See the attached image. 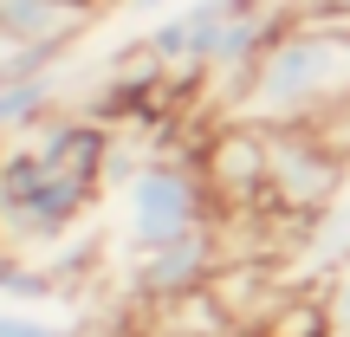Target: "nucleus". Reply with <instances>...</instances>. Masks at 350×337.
Wrapping results in <instances>:
<instances>
[{
  "label": "nucleus",
  "instance_id": "nucleus-1",
  "mask_svg": "<svg viewBox=\"0 0 350 337\" xmlns=\"http://www.w3.org/2000/svg\"><path fill=\"white\" fill-rule=\"evenodd\" d=\"M234 98V124L292 130V124H325L350 111V20L331 13H292V26L260 52Z\"/></svg>",
  "mask_w": 350,
  "mask_h": 337
},
{
  "label": "nucleus",
  "instance_id": "nucleus-2",
  "mask_svg": "<svg viewBox=\"0 0 350 337\" xmlns=\"http://www.w3.org/2000/svg\"><path fill=\"white\" fill-rule=\"evenodd\" d=\"M91 201H98V182L46 169L26 137L7 143V156H0V240H7V247L26 253V247L65 240L91 214Z\"/></svg>",
  "mask_w": 350,
  "mask_h": 337
},
{
  "label": "nucleus",
  "instance_id": "nucleus-3",
  "mask_svg": "<svg viewBox=\"0 0 350 337\" xmlns=\"http://www.w3.org/2000/svg\"><path fill=\"white\" fill-rule=\"evenodd\" d=\"M214 214V188L208 175L182 156H150L124 175V195H117V240L130 253H150V247H169V240L208 227Z\"/></svg>",
  "mask_w": 350,
  "mask_h": 337
},
{
  "label": "nucleus",
  "instance_id": "nucleus-4",
  "mask_svg": "<svg viewBox=\"0 0 350 337\" xmlns=\"http://www.w3.org/2000/svg\"><path fill=\"white\" fill-rule=\"evenodd\" d=\"M344 163H350V150H338L318 124L266 130V201L305 227L331 195H338Z\"/></svg>",
  "mask_w": 350,
  "mask_h": 337
},
{
  "label": "nucleus",
  "instance_id": "nucleus-5",
  "mask_svg": "<svg viewBox=\"0 0 350 337\" xmlns=\"http://www.w3.org/2000/svg\"><path fill=\"white\" fill-rule=\"evenodd\" d=\"M214 273H221V240H214V227H195V234L169 240V247L137 253L130 292L137 299H156V305H175V299H195Z\"/></svg>",
  "mask_w": 350,
  "mask_h": 337
},
{
  "label": "nucleus",
  "instance_id": "nucleus-6",
  "mask_svg": "<svg viewBox=\"0 0 350 337\" xmlns=\"http://www.w3.org/2000/svg\"><path fill=\"white\" fill-rule=\"evenodd\" d=\"M227 20H234V0H188V7L150 20L143 33V52H150L163 72H188V78H208V59L221 46Z\"/></svg>",
  "mask_w": 350,
  "mask_h": 337
},
{
  "label": "nucleus",
  "instance_id": "nucleus-7",
  "mask_svg": "<svg viewBox=\"0 0 350 337\" xmlns=\"http://www.w3.org/2000/svg\"><path fill=\"white\" fill-rule=\"evenodd\" d=\"M201 175H208L214 201H266V130L260 124L221 130L208 163H201Z\"/></svg>",
  "mask_w": 350,
  "mask_h": 337
},
{
  "label": "nucleus",
  "instance_id": "nucleus-8",
  "mask_svg": "<svg viewBox=\"0 0 350 337\" xmlns=\"http://www.w3.org/2000/svg\"><path fill=\"white\" fill-rule=\"evenodd\" d=\"M299 273H344L350 266V163H344V182H338V195L325 201V208L305 221V240H299Z\"/></svg>",
  "mask_w": 350,
  "mask_h": 337
},
{
  "label": "nucleus",
  "instance_id": "nucleus-9",
  "mask_svg": "<svg viewBox=\"0 0 350 337\" xmlns=\"http://www.w3.org/2000/svg\"><path fill=\"white\" fill-rule=\"evenodd\" d=\"M59 72H39V78H7L0 72V137H26L39 130L52 111H59Z\"/></svg>",
  "mask_w": 350,
  "mask_h": 337
},
{
  "label": "nucleus",
  "instance_id": "nucleus-10",
  "mask_svg": "<svg viewBox=\"0 0 350 337\" xmlns=\"http://www.w3.org/2000/svg\"><path fill=\"white\" fill-rule=\"evenodd\" d=\"M0 337H78L72 325H52V318L26 312V305H0Z\"/></svg>",
  "mask_w": 350,
  "mask_h": 337
},
{
  "label": "nucleus",
  "instance_id": "nucleus-11",
  "mask_svg": "<svg viewBox=\"0 0 350 337\" xmlns=\"http://www.w3.org/2000/svg\"><path fill=\"white\" fill-rule=\"evenodd\" d=\"M325 305H331V331H338V337H350V266H344V273H331Z\"/></svg>",
  "mask_w": 350,
  "mask_h": 337
},
{
  "label": "nucleus",
  "instance_id": "nucleus-12",
  "mask_svg": "<svg viewBox=\"0 0 350 337\" xmlns=\"http://www.w3.org/2000/svg\"><path fill=\"white\" fill-rule=\"evenodd\" d=\"M130 13H143V20H163V13H175V0H124Z\"/></svg>",
  "mask_w": 350,
  "mask_h": 337
},
{
  "label": "nucleus",
  "instance_id": "nucleus-13",
  "mask_svg": "<svg viewBox=\"0 0 350 337\" xmlns=\"http://www.w3.org/2000/svg\"><path fill=\"white\" fill-rule=\"evenodd\" d=\"M0 156H7V137H0Z\"/></svg>",
  "mask_w": 350,
  "mask_h": 337
}]
</instances>
